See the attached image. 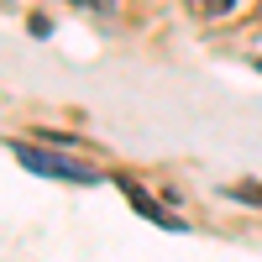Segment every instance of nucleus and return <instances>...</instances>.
<instances>
[{
  "instance_id": "obj_1",
  "label": "nucleus",
  "mask_w": 262,
  "mask_h": 262,
  "mask_svg": "<svg viewBox=\"0 0 262 262\" xmlns=\"http://www.w3.org/2000/svg\"><path fill=\"white\" fill-rule=\"evenodd\" d=\"M11 158H16L21 168L42 173V179H69V184H100V173H95V168H84V163H69V158H58V152H37L32 142H11Z\"/></svg>"
},
{
  "instance_id": "obj_3",
  "label": "nucleus",
  "mask_w": 262,
  "mask_h": 262,
  "mask_svg": "<svg viewBox=\"0 0 262 262\" xmlns=\"http://www.w3.org/2000/svg\"><path fill=\"white\" fill-rule=\"evenodd\" d=\"M226 194H231V200H242V205H257V210H262V184H252V179H242V184H231Z\"/></svg>"
},
{
  "instance_id": "obj_5",
  "label": "nucleus",
  "mask_w": 262,
  "mask_h": 262,
  "mask_svg": "<svg viewBox=\"0 0 262 262\" xmlns=\"http://www.w3.org/2000/svg\"><path fill=\"white\" fill-rule=\"evenodd\" d=\"M74 6H111V0H74Z\"/></svg>"
},
{
  "instance_id": "obj_2",
  "label": "nucleus",
  "mask_w": 262,
  "mask_h": 262,
  "mask_svg": "<svg viewBox=\"0 0 262 262\" xmlns=\"http://www.w3.org/2000/svg\"><path fill=\"white\" fill-rule=\"evenodd\" d=\"M116 184H121V194L131 200V210H137V215H147V221H158V226H168V231H184V221H179V215H168V210L152 200V194H147L137 179H116Z\"/></svg>"
},
{
  "instance_id": "obj_4",
  "label": "nucleus",
  "mask_w": 262,
  "mask_h": 262,
  "mask_svg": "<svg viewBox=\"0 0 262 262\" xmlns=\"http://www.w3.org/2000/svg\"><path fill=\"white\" fill-rule=\"evenodd\" d=\"M231 6H236V0H189V11H194V16H226Z\"/></svg>"
}]
</instances>
